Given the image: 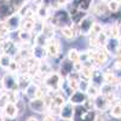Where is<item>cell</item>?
Returning <instances> with one entry per match:
<instances>
[{
    "label": "cell",
    "mask_w": 121,
    "mask_h": 121,
    "mask_svg": "<svg viewBox=\"0 0 121 121\" xmlns=\"http://www.w3.org/2000/svg\"><path fill=\"white\" fill-rule=\"evenodd\" d=\"M62 80H63V76L60 75L58 72H51L50 74H47L44 78V82L43 84L50 91H52V92H57V91H59Z\"/></svg>",
    "instance_id": "2"
},
{
    "label": "cell",
    "mask_w": 121,
    "mask_h": 121,
    "mask_svg": "<svg viewBox=\"0 0 121 121\" xmlns=\"http://www.w3.org/2000/svg\"><path fill=\"white\" fill-rule=\"evenodd\" d=\"M84 108L86 109V110H96V108H95V100H93V98H87L85 102H84Z\"/></svg>",
    "instance_id": "33"
},
{
    "label": "cell",
    "mask_w": 121,
    "mask_h": 121,
    "mask_svg": "<svg viewBox=\"0 0 121 121\" xmlns=\"http://www.w3.org/2000/svg\"><path fill=\"white\" fill-rule=\"evenodd\" d=\"M46 50H47L48 58H53V59L62 58V45H60L59 40L56 36L52 39H48L46 44Z\"/></svg>",
    "instance_id": "4"
},
{
    "label": "cell",
    "mask_w": 121,
    "mask_h": 121,
    "mask_svg": "<svg viewBox=\"0 0 121 121\" xmlns=\"http://www.w3.org/2000/svg\"><path fill=\"white\" fill-rule=\"evenodd\" d=\"M115 58H121V46H119V48L116 50V52L114 53Z\"/></svg>",
    "instance_id": "38"
},
{
    "label": "cell",
    "mask_w": 121,
    "mask_h": 121,
    "mask_svg": "<svg viewBox=\"0 0 121 121\" xmlns=\"http://www.w3.org/2000/svg\"><path fill=\"white\" fill-rule=\"evenodd\" d=\"M52 12H53V10L48 5H46V4H41V5H39V6L35 9L36 18H39V19H44V21L48 19L50 16L52 15Z\"/></svg>",
    "instance_id": "13"
},
{
    "label": "cell",
    "mask_w": 121,
    "mask_h": 121,
    "mask_svg": "<svg viewBox=\"0 0 121 121\" xmlns=\"http://www.w3.org/2000/svg\"><path fill=\"white\" fill-rule=\"evenodd\" d=\"M92 3H93V0H70V4L73 6H75L79 10H82V11H86V12H90Z\"/></svg>",
    "instance_id": "19"
},
{
    "label": "cell",
    "mask_w": 121,
    "mask_h": 121,
    "mask_svg": "<svg viewBox=\"0 0 121 121\" xmlns=\"http://www.w3.org/2000/svg\"><path fill=\"white\" fill-rule=\"evenodd\" d=\"M87 98H88V96H87L86 92H82V91H80V90H75L73 92V95L68 98V100L76 107V105H82Z\"/></svg>",
    "instance_id": "12"
},
{
    "label": "cell",
    "mask_w": 121,
    "mask_h": 121,
    "mask_svg": "<svg viewBox=\"0 0 121 121\" xmlns=\"http://www.w3.org/2000/svg\"><path fill=\"white\" fill-rule=\"evenodd\" d=\"M88 59H90V55H88V51H87V50H86V51H84V52H80V57H79V60H80V62L85 63V62H87Z\"/></svg>",
    "instance_id": "35"
},
{
    "label": "cell",
    "mask_w": 121,
    "mask_h": 121,
    "mask_svg": "<svg viewBox=\"0 0 121 121\" xmlns=\"http://www.w3.org/2000/svg\"><path fill=\"white\" fill-rule=\"evenodd\" d=\"M108 39H109V36H108L105 33H103V30H102V33H99L98 36H97V40H98L99 46H100V47H104L105 44H107V41H108Z\"/></svg>",
    "instance_id": "32"
},
{
    "label": "cell",
    "mask_w": 121,
    "mask_h": 121,
    "mask_svg": "<svg viewBox=\"0 0 121 121\" xmlns=\"http://www.w3.org/2000/svg\"><path fill=\"white\" fill-rule=\"evenodd\" d=\"M39 87H40V85L36 84V82H34L33 80H32V82H30V84L24 88V91H22L23 95L26 96V98L28 99V102H29L30 99H33V98L36 97L38 91H39Z\"/></svg>",
    "instance_id": "16"
},
{
    "label": "cell",
    "mask_w": 121,
    "mask_h": 121,
    "mask_svg": "<svg viewBox=\"0 0 121 121\" xmlns=\"http://www.w3.org/2000/svg\"><path fill=\"white\" fill-rule=\"evenodd\" d=\"M93 100H95V108H96V110L97 112H102V113H105L107 110H109L110 109V102L107 99V97L104 96V95H98L96 98H93Z\"/></svg>",
    "instance_id": "10"
},
{
    "label": "cell",
    "mask_w": 121,
    "mask_h": 121,
    "mask_svg": "<svg viewBox=\"0 0 121 121\" xmlns=\"http://www.w3.org/2000/svg\"><path fill=\"white\" fill-rule=\"evenodd\" d=\"M108 7H109L110 13H116L121 10V4L117 3L116 0H112L110 3H108Z\"/></svg>",
    "instance_id": "28"
},
{
    "label": "cell",
    "mask_w": 121,
    "mask_h": 121,
    "mask_svg": "<svg viewBox=\"0 0 121 121\" xmlns=\"http://www.w3.org/2000/svg\"><path fill=\"white\" fill-rule=\"evenodd\" d=\"M91 82L95 84V85H98L99 87L102 84H104V70L102 68H95L93 69Z\"/></svg>",
    "instance_id": "18"
},
{
    "label": "cell",
    "mask_w": 121,
    "mask_h": 121,
    "mask_svg": "<svg viewBox=\"0 0 121 121\" xmlns=\"http://www.w3.org/2000/svg\"><path fill=\"white\" fill-rule=\"evenodd\" d=\"M96 114L97 110H86L84 105H76L73 121H95Z\"/></svg>",
    "instance_id": "5"
},
{
    "label": "cell",
    "mask_w": 121,
    "mask_h": 121,
    "mask_svg": "<svg viewBox=\"0 0 121 121\" xmlns=\"http://www.w3.org/2000/svg\"><path fill=\"white\" fill-rule=\"evenodd\" d=\"M0 1H10V0H0Z\"/></svg>",
    "instance_id": "47"
},
{
    "label": "cell",
    "mask_w": 121,
    "mask_h": 121,
    "mask_svg": "<svg viewBox=\"0 0 121 121\" xmlns=\"http://www.w3.org/2000/svg\"><path fill=\"white\" fill-rule=\"evenodd\" d=\"M119 26H120V36H121V22L119 23Z\"/></svg>",
    "instance_id": "46"
},
{
    "label": "cell",
    "mask_w": 121,
    "mask_h": 121,
    "mask_svg": "<svg viewBox=\"0 0 121 121\" xmlns=\"http://www.w3.org/2000/svg\"><path fill=\"white\" fill-rule=\"evenodd\" d=\"M26 121H39V119L35 117V116H29V117H27Z\"/></svg>",
    "instance_id": "40"
},
{
    "label": "cell",
    "mask_w": 121,
    "mask_h": 121,
    "mask_svg": "<svg viewBox=\"0 0 121 121\" xmlns=\"http://www.w3.org/2000/svg\"><path fill=\"white\" fill-rule=\"evenodd\" d=\"M28 105L30 108V110L36 114H45L47 112V107L44 102V98L40 97H35L33 99H30L28 102Z\"/></svg>",
    "instance_id": "8"
},
{
    "label": "cell",
    "mask_w": 121,
    "mask_h": 121,
    "mask_svg": "<svg viewBox=\"0 0 121 121\" xmlns=\"http://www.w3.org/2000/svg\"><path fill=\"white\" fill-rule=\"evenodd\" d=\"M95 121H108V117H107L105 113H102V112H97Z\"/></svg>",
    "instance_id": "36"
},
{
    "label": "cell",
    "mask_w": 121,
    "mask_h": 121,
    "mask_svg": "<svg viewBox=\"0 0 121 121\" xmlns=\"http://www.w3.org/2000/svg\"><path fill=\"white\" fill-rule=\"evenodd\" d=\"M90 84H91V80H87V79H82L81 78V80H80V82H79V86H78V90L82 91V92H86L88 86H90Z\"/></svg>",
    "instance_id": "30"
},
{
    "label": "cell",
    "mask_w": 121,
    "mask_h": 121,
    "mask_svg": "<svg viewBox=\"0 0 121 121\" xmlns=\"http://www.w3.org/2000/svg\"><path fill=\"white\" fill-rule=\"evenodd\" d=\"M48 41V38L45 36L43 33H39V34H35L34 35V41H33V45H40V46H46Z\"/></svg>",
    "instance_id": "26"
},
{
    "label": "cell",
    "mask_w": 121,
    "mask_h": 121,
    "mask_svg": "<svg viewBox=\"0 0 121 121\" xmlns=\"http://www.w3.org/2000/svg\"><path fill=\"white\" fill-rule=\"evenodd\" d=\"M57 116H55L53 114H51V113H48V112H46L45 114H44V116H43V120L41 121H57Z\"/></svg>",
    "instance_id": "34"
},
{
    "label": "cell",
    "mask_w": 121,
    "mask_h": 121,
    "mask_svg": "<svg viewBox=\"0 0 121 121\" xmlns=\"http://www.w3.org/2000/svg\"><path fill=\"white\" fill-rule=\"evenodd\" d=\"M75 114V105L73 103H70L69 100L62 105L60 108V113H59V117L60 119H67V120H73Z\"/></svg>",
    "instance_id": "11"
},
{
    "label": "cell",
    "mask_w": 121,
    "mask_h": 121,
    "mask_svg": "<svg viewBox=\"0 0 121 121\" xmlns=\"http://www.w3.org/2000/svg\"><path fill=\"white\" fill-rule=\"evenodd\" d=\"M46 21H48L50 23H52L57 29L72 24L70 13H69V11L65 7H60V9L55 10V11L52 12V15L50 16V18L46 19Z\"/></svg>",
    "instance_id": "1"
},
{
    "label": "cell",
    "mask_w": 121,
    "mask_h": 121,
    "mask_svg": "<svg viewBox=\"0 0 121 121\" xmlns=\"http://www.w3.org/2000/svg\"><path fill=\"white\" fill-rule=\"evenodd\" d=\"M13 60V57L9 53H3L0 56V68L4 69V70H7L11 62Z\"/></svg>",
    "instance_id": "24"
},
{
    "label": "cell",
    "mask_w": 121,
    "mask_h": 121,
    "mask_svg": "<svg viewBox=\"0 0 121 121\" xmlns=\"http://www.w3.org/2000/svg\"><path fill=\"white\" fill-rule=\"evenodd\" d=\"M116 1H117V3H120V4H121V0H116Z\"/></svg>",
    "instance_id": "48"
},
{
    "label": "cell",
    "mask_w": 121,
    "mask_h": 121,
    "mask_svg": "<svg viewBox=\"0 0 121 121\" xmlns=\"http://www.w3.org/2000/svg\"><path fill=\"white\" fill-rule=\"evenodd\" d=\"M4 92V86H3V82H1V79H0V93Z\"/></svg>",
    "instance_id": "41"
},
{
    "label": "cell",
    "mask_w": 121,
    "mask_h": 121,
    "mask_svg": "<svg viewBox=\"0 0 121 121\" xmlns=\"http://www.w3.org/2000/svg\"><path fill=\"white\" fill-rule=\"evenodd\" d=\"M102 1H103V3H105V4H108V3L112 1V0H102Z\"/></svg>",
    "instance_id": "44"
},
{
    "label": "cell",
    "mask_w": 121,
    "mask_h": 121,
    "mask_svg": "<svg viewBox=\"0 0 121 121\" xmlns=\"http://www.w3.org/2000/svg\"><path fill=\"white\" fill-rule=\"evenodd\" d=\"M0 121H4V115L0 114Z\"/></svg>",
    "instance_id": "43"
},
{
    "label": "cell",
    "mask_w": 121,
    "mask_h": 121,
    "mask_svg": "<svg viewBox=\"0 0 121 121\" xmlns=\"http://www.w3.org/2000/svg\"><path fill=\"white\" fill-rule=\"evenodd\" d=\"M82 67H84V64H82V62H80V60H78V62H75L74 63V70L75 72H81V69H82Z\"/></svg>",
    "instance_id": "37"
},
{
    "label": "cell",
    "mask_w": 121,
    "mask_h": 121,
    "mask_svg": "<svg viewBox=\"0 0 121 121\" xmlns=\"http://www.w3.org/2000/svg\"><path fill=\"white\" fill-rule=\"evenodd\" d=\"M119 45L121 46V36H119Z\"/></svg>",
    "instance_id": "45"
},
{
    "label": "cell",
    "mask_w": 121,
    "mask_h": 121,
    "mask_svg": "<svg viewBox=\"0 0 121 121\" xmlns=\"http://www.w3.org/2000/svg\"><path fill=\"white\" fill-rule=\"evenodd\" d=\"M86 93H87V96L90 98H96L98 95H100V88H99L98 85H95V84L91 82L88 88H87V91H86Z\"/></svg>",
    "instance_id": "25"
},
{
    "label": "cell",
    "mask_w": 121,
    "mask_h": 121,
    "mask_svg": "<svg viewBox=\"0 0 121 121\" xmlns=\"http://www.w3.org/2000/svg\"><path fill=\"white\" fill-rule=\"evenodd\" d=\"M74 88L69 85V82H68V80L65 79V78H63V80H62V84H60V87H59V92H62L67 98H69L70 96L73 95V92H74Z\"/></svg>",
    "instance_id": "23"
},
{
    "label": "cell",
    "mask_w": 121,
    "mask_h": 121,
    "mask_svg": "<svg viewBox=\"0 0 121 121\" xmlns=\"http://www.w3.org/2000/svg\"><path fill=\"white\" fill-rule=\"evenodd\" d=\"M79 57H80V51H78L76 48H70L68 51V53H67V58L73 60L74 63L79 60Z\"/></svg>",
    "instance_id": "27"
},
{
    "label": "cell",
    "mask_w": 121,
    "mask_h": 121,
    "mask_svg": "<svg viewBox=\"0 0 121 121\" xmlns=\"http://www.w3.org/2000/svg\"><path fill=\"white\" fill-rule=\"evenodd\" d=\"M119 46H120L119 45V38H109L105 46H104V48L112 56H114V53L116 52V50L119 48Z\"/></svg>",
    "instance_id": "20"
},
{
    "label": "cell",
    "mask_w": 121,
    "mask_h": 121,
    "mask_svg": "<svg viewBox=\"0 0 121 121\" xmlns=\"http://www.w3.org/2000/svg\"><path fill=\"white\" fill-rule=\"evenodd\" d=\"M22 19H23V17H22L21 15H19L18 12H15V13H12L10 17H7L6 19H4V21H5V23H6L9 30H10L11 33H13V32H18V30L21 29Z\"/></svg>",
    "instance_id": "7"
},
{
    "label": "cell",
    "mask_w": 121,
    "mask_h": 121,
    "mask_svg": "<svg viewBox=\"0 0 121 121\" xmlns=\"http://www.w3.org/2000/svg\"><path fill=\"white\" fill-rule=\"evenodd\" d=\"M17 33H18V40H19V41H22V43H30L33 45L34 35H35V34H33V32H27V30L19 29Z\"/></svg>",
    "instance_id": "21"
},
{
    "label": "cell",
    "mask_w": 121,
    "mask_h": 121,
    "mask_svg": "<svg viewBox=\"0 0 121 121\" xmlns=\"http://www.w3.org/2000/svg\"><path fill=\"white\" fill-rule=\"evenodd\" d=\"M32 55L33 57L41 62V60H45L48 58V55H47V50H46V46H40V45H33L32 46Z\"/></svg>",
    "instance_id": "14"
},
{
    "label": "cell",
    "mask_w": 121,
    "mask_h": 121,
    "mask_svg": "<svg viewBox=\"0 0 121 121\" xmlns=\"http://www.w3.org/2000/svg\"><path fill=\"white\" fill-rule=\"evenodd\" d=\"M95 22H96V17L92 13H87L82 18V21L78 24L79 30H80V36H88L91 30H92V27H93Z\"/></svg>",
    "instance_id": "6"
},
{
    "label": "cell",
    "mask_w": 121,
    "mask_h": 121,
    "mask_svg": "<svg viewBox=\"0 0 121 121\" xmlns=\"http://www.w3.org/2000/svg\"><path fill=\"white\" fill-rule=\"evenodd\" d=\"M15 12L16 11L13 10L10 1H0V18H1V21L6 19Z\"/></svg>",
    "instance_id": "15"
},
{
    "label": "cell",
    "mask_w": 121,
    "mask_h": 121,
    "mask_svg": "<svg viewBox=\"0 0 121 121\" xmlns=\"http://www.w3.org/2000/svg\"><path fill=\"white\" fill-rule=\"evenodd\" d=\"M57 121H73V120H67V119H60V117H58Z\"/></svg>",
    "instance_id": "42"
},
{
    "label": "cell",
    "mask_w": 121,
    "mask_h": 121,
    "mask_svg": "<svg viewBox=\"0 0 121 121\" xmlns=\"http://www.w3.org/2000/svg\"><path fill=\"white\" fill-rule=\"evenodd\" d=\"M73 70H74V62L73 60H70L67 57L60 59V62L58 63V73L63 78H67Z\"/></svg>",
    "instance_id": "9"
},
{
    "label": "cell",
    "mask_w": 121,
    "mask_h": 121,
    "mask_svg": "<svg viewBox=\"0 0 121 121\" xmlns=\"http://www.w3.org/2000/svg\"><path fill=\"white\" fill-rule=\"evenodd\" d=\"M1 82H3V86H4V91H19L18 74L6 72L1 76Z\"/></svg>",
    "instance_id": "3"
},
{
    "label": "cell",
    "mask_w": 121,
    "mask_h": 121,
    "mask_svg": "<svg viewBox=\"0 0 121 121\" xmlns=\"http://www.w3.org/2000/svg\"><path fill=\"white\" fill-rule=\"evenodd\" d=\"M35 21H36V17H23L21 29L27 30V32H33L34 26H35Z\"/></svg>",
    "instance_id": "22"
},
{
    "label": "cell",
    "mask_w": 121,
    "mask_h": 121,
    "mask_svg": "<svg viewBox=\"0 0 121 121\" xmlns=\"http://www.w3.org/2000/svg\"><path fill=\"white\" fill-rule=\"evenodd\" d=\"M3 115L4 116H11V117H18L19 115V110L13 102H9L5 108L3 109Z\"/></svg>",
    "instance_id": "17"
},
{
    "label": "cell",
    "mask_w": 121,
    "mask_h": 121,
    "mask_svg": "<svg viewBox=\"0 0 121 121\" xmlns=\"http://www.w3.org/2000/svg\"><path fill=\"white\" fill-rule=\"evenodd\" d=\"M102 30H103V23H100L98 21L95 22L93 27H92V30H91V33L90 35H95V36H98L99 33H102Z\"/></svg>",
    "instance_id": "29"
},
{
    "label": "cell",
    "mask_w": 121,
    "mask_h": 121,
    "mask_svg": "<svg viewBox=\"0 0 121 121\" xmlns=\"http://www.w3.org/2000/svg\"><path fill=\"white\" fill-rule=\"evenodd\" d=\"M19 62H17V60H12L11 62V64H10V67H9V69H7V72H10V73H13V74H18L19 73Z\"/></svg>",
    "instance_id": "31"
},
{
    "label": "cell",
    "mask_w": 121,
    "mask_h": 121,
    "mask_svg": "<svg viewBox=\"0 0 121 121\" xmlns=\"http://www.w3.org/2000/svg\"><path fill=\"white\" fill-rule=\"evenodd\" d=\"M4 121H18V117H11V116H4Z\"/></svg>",
    "instance_id": "39"
}]
</instances>
